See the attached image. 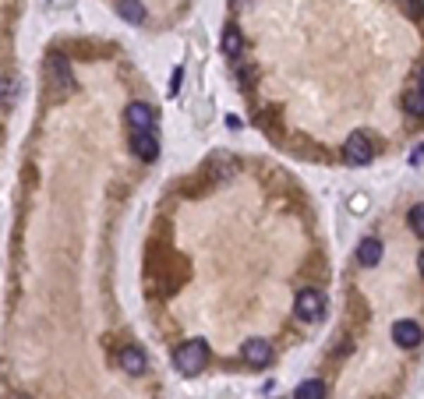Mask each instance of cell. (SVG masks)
I'll return each mask as SVG.
<instances>
[{
  "mask_svg": "<svg viewBox=\"0 0 424 399\" xmlns=\"http://www.w3.org/2000/svg\"><path fill=\"white\" fill-rule=\"evenodd\" d=\"M117 11H120V18L131 22V25H142V22H145V4H142V0H120Z\"/></svg>",
  "mask_w": 424,
  "mask_h": 399,
  "instance_id": "12",
  "label": "cell"
},
{
  "mask_svg": "<svg viewBox=\"0 0 424 399\" xmlns=\"http://www.w3.org/2000/svg\"><path fill=\"white\" fill-rule=\"evenodd\" d=\"M357 262H361L364 269H375V265L382 262V240H378V237H364V240L357 244Z\"/></svg>",
  "mask_w": 424,
  "mask_h": 399,
  "instance_id": "10",
  "label": "cell"
},
{
  "mask_svg": "<svg viewBox=\"0 0 424 399\" xmlns=\"http://www.w3.org/2000/svg\"><path fill=\"white\" fill-rule=\"evenodd\" d=\"M417 265H420V276H424V251H420V258H417Z\"/></svg>",
  "mask_w": 424,
  "mask_h": 399,
  "instance_id": "18",
  "label": "cell"
},
{
  "mask_svg": "<svg viewBox=\"0 0 424 399\" xmlns=\"http://www.w3.org/2000/svg\"><path fill=\"white\" fill-rule=\"evenodd\" d=\"M15 99H18V82H15V78H8V71L0 68V106L11 110V106H15Z\"/></svg>",
  "mask_w": 424,
  "mask_h": 399,
  "instance_id": "13",
  "label": "cell"
},
{
  "mask_svg": "<svg viewBox=\"0 0 424 399\" xmlns=\"http://www.w3.org/2000/svg\"><path fill=\"white\" fill-rule=\"evenodd\" d=\"M294 314L301 318V321H318L322 314H325V297L315 290V286H308V290H301L297 297H294Z\"/></svg>",
  "mask_w": 424,
  "mask_h": 399,
  "instance_id": "4",
  "label": "cell"
},
{
  "mask_svg": "<svg viewBox=\"0 0 424 399\" xmlns=\"http://www.w3.org/2000/svg\"><path fill=\"white\" fill-rule=\"evenodd\" d=\"M241 47H244V43H241V32L230 25V29L223 32V54H227V57H241Z\"/></svg>",
  "mask_w": 424,
  "mask_h": 399,
  "instance_id": "15",
  "label": "cell"
},
{
  "mask_svg": "<svg viewBox=\"0 0 424 399\" xmlns=\"http://www.w3.org/2000/svg\"><path fill=\"white\" fill-rule=\"evenodd\" d=\"M403 106H406V113H410V117H424V68L417 71V82L410 85V92H406Z\"/></svg>",
  "mask_w": 424,
  "mask_h": 399,
  "instance_id": "9",
  "label": "cell"
},
{
  "mask_svg": "<svg viewBox=\"0 0 424 399\" xmlns=\"http://www.w3.org/2000/svg\"><path fill=\"white\" fill-rule=\"evenodd\" d=\"M241 360L244 364H251V367H266L269 360H273V346H269V339H248V343H241Z\"/></svg>",
  "mask_w": 424,
  "mask_h": 399,
  "instance_id": "6",
  "label": "cell"
},
{
  "mask_svg": "<svg viewBox=\"0 0 424 399\" xmlns=\"http://www.w3.org/2000/svg\"><path fill=\"white\" fill-rule=\"evenodd\" d=\"M343 159H347L350 166H368V163L375 159V138H371L368 131H354V135L347 138V145H343Z\"/></svg>",
  "mask_w": 424,
  "mask_h": 399,
  "instance_id": "3",
  "label": "cell"
},
{
  "mask_svg": "<svg viewBox=\"0 0 424 399\" xmlns=\"http://www.w3.org/2000/svg\"><path fill=\"white\" fill-rule=\"evenodd\" d=\"M205 360H208L205 339H187V343L173 353V367H177L180 374H198V371L205 367Z\"/></svg>",
  "mask_w": 424,
  "mask_h": 399,
  "instance_id": "1",
  "label": "cell"
},
{
  "mask_svg": "<svg viewBox=\"0 0 424 399\" xmlns=\"http://www.w3.org/2000/svg\"><path fill=\"white\" fill-rule=\"evenodd\" d=\"M46 82H50L54 96H68V92H75V71H71V61H64L61 54H50V57H46Z\"/></svg>",
  "mask_w": 424,
  "mask_h": 399,
  "instance_id": "2",
  "label": "cell"
},
{
  "mask_svg": "<svg viewBox=\"0 0 424 399\" xmlns=\"http://www.w3.org/2000/svg\"><path fill=\"white\" fill-rule=\"evenodd\" d=\"M403 11H406V15L417 22V18L424 15V0H406V4H403Z\"/></svg>",
  "mask_w": 424,
  "mask_h": 399,
  "instance_id": "17",
  "label": "cell"
},
{
  "mask_svg": "<svg viewBox=\"0 0 424 399\" xmlns=\"http://www.w3.org/2000/svg\"><path fill=\"white\" fill-rule=\"evenodd\" d=\"M406 223H410V230H413L417 237H424V202L410 209V216H406Z\"/></svg>",
  "mask_w": 424,
  "mask_h": 399,
  "instance_id": "16",
  "label": "cell"
},
{
  "mask_svg": "<svg viewBox=\"0 0 424 399\" xmlns=\"http://www.w3.org/2000/svg\"><path fill=\"white\" fill-rule=\"evenodd\" d=\"M131 152H135L142 163H152V159L159 156V138H156L152 131H145V135H131Z\"/></svg>",
  "mask_w": 424,
  "mask_h": 399,
  "instance_id": "8",
  "label": "cell"
},
{
  "mask_svg": "<svg viewBox=\"0 0 424 399\" xmlns=\"http://www.w3.org/2000/svg\"><path fill=\"white\" fill-rule=\"evenodd\" d=\"M120 367H124L127 374H145V353H142L138 346H124V350H120Z\"/></svg>",
  "mask_w": 424,
  "mask_h": 399,
  "instance_id": "11",
  "label": "cell"
},
{
  "mask_svg": "<svg viewBox=\"0 0 424 399\" xmlns=\"http://www.w3.org/2000/svg\"><path fill=\"white\" fill-rule=\"evenodd\" d=\"M294 399H325V381H318V378H308V381H301Z\"/></svg>",
  "mask_w": 424,
  "mask_h": 399,
  "instance_id": "14",
  "label": "cell"
},
{
  "mask_svg": "<svg viewBox=\"0 0 424 399\" xmlns=\"http://www.w3.org/2000/svg\"><path fill=\"white\" fill-rule=\"evenodd\" d=\"M420 339H424V332H420V325H417V321L403 318V321H396V325H392V343H396V346H403V350H413Z\"/></svg>",
  "mask_w": 424,
  "mask_h": 399,
  "instance_id": "7",
  "label": "cell"
},
{
  "mask_svg": "<svg viewBox=\"0 0 424 399\" xmlns=\"http://www.w3.org/2000/svg\"><path fill=\"white\" fill-rule=\"evenodd\" d=\"M124 124H127L131 135H145V131L156 128V110H152L149 103H127V110H124Z\"/></svg>",
  "mask_w": 424,
  "mask_h": 399,
  "instance_id": "5",
  "label": "cell"
}]
</instances>
